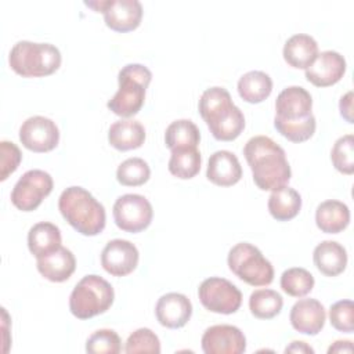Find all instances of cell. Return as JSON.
<instances>
[{
    "label": "cell",
    "instance_id": "1",
    "mask_svg": "<svg viewBox=\"0 0 354 354\" xmlns=\"http://www.w3.org/2000/svg\"><path fill=\"white\" fill-rule=\"evenodd\" d=\"M243 155L250 166L254 184L263 191H275L285 187L292 170L286 153L272 138L254 136L243 147Z\"/></svg>",
    "mask_w": 354,
    "mask_h": 354
},
{
    "label": "cell",
    "instance_id": "2",
    "mask_svg": "<svg viewBox=\"0 0 354 354\" xmlns=\"http://www.w3.org/2000/svg\"><path fill=\"white\" fill-rule=\"evenodd\" d=\"M58 209L62 217L82 235L94 236L105 228V207L82 187L73 185L64 189L58 199Z\"/></svg>",
    "mask_w": 354,
    "mask_h": 354
},
{
    "label": "cell",
    "instance_id": "3",
    "mask_svg": "<svg viewBox=\"0 0 354 354\" xmlns=\"http://www.w3.org/2000/svg\"><path fill=\"white\" fill-rule=\"evenodd\" d=\"M11 69L22 77H43L61 66V53L50 43L17 41L8 55Z\"/></svg>",
    "mask_w": 354,
    "mask_h": 354
},
{
    "label": "cell",
    "instance_id": "4",
    "mask_svg": "<svg viewBox=\"0 0 354 354\" xmlns=\"http://www.w3.org/2000/svg\"><path fill=\"white\" fill-rule=\"evenodd\" d=\"M152 73L142 64H127L118 75L119 90L108 101L106 106L115 115L130 118L140 112L145 101V93Z\"/></svg>",
    "mask_w": 354,
    "mask_h": 354
},
{
    "label": "cell",
    "instance_id": "5",
    "mask_svg": "<svg viewBox=\"0 0 354 354\" xmlns=\"http://www.w3.org/2000/svg\"><path fill=\"white\" fill-rule=\"evenodd\" d=\"M112 285L95 274L83 277L69 296V310L79 319H88L108 311L113 303Z\"/></svg>",
    "mask_w": 354,
    "mask_h": 354
},
{
    "label": "cell",
    "instance_id": "6",
    "mask_svg": "<svg viewBox=\"0 0 354 354\" xmlns=\"http://www.w3.org/2000/svg\"><path fill=\"white\" fill-rule=\"evenodd\" d=\"M230 270L243 282L252 286H266L274 279V267L259 248L248 242H239L228 252Z\"/></svg>",
    "mask_w": 354,
    "mask_h": 354
},
{
    "label": "cell",
    "instance_id": "7",
    "mask_svg": "<svg viewBox=\"0 0 354 354\" xmlns=\"http://www.w3.org/2000/svg\"><path fill=\"white\" fill-rule=\"evenodd\" d=\"M53 177L40 169L25 171L11 191L12 205L22 212H32L40 206L43 199L53 191Z\"/></svg>",
    "mask_w": 354,
    "mask_h": 354
},
{
    "label": "cell",
    "instance_id": "8",
    "mask_svg": "<svg viewBox=\"0 0 354 354\" xmlns=\"http://www.w3.org/2000/svg\"><path fill=\"white\" fill-rule=\"evenodd\" d=\"M198 296L206 310L217 314H232L242 304L241 290L220 277L206 278L198 288Z\"/></svg>",
    "mask_w": 354,
    "mask_h": 354
},
{
    "label": "cell",
    "instance_id": "9",
    "mask_svg": "<svg viewBox=\"0 0 354 354\" xmlns=\"http://www.w3.org/2000/svg\"><path fill=\"white\" fill-rule=\"evenodd\" d=\"M115 224L126 232H140L149 227L153 210L149 201L140 194H124L113 203Z\"/></svg>",
    "mask_w": 354,
    "mask_h": 354
},
{
    "label": "cell",
    "instance_id": "10",
    "mask_svg": "<svg viewBox=\"0 0 354 354\" xmlns=\"http://www.w3.org/2000/svg\"><path fill=\"white\" fill-rule=\"evenodd\" d=\"M84 4L102 12L105 25L119 33L134 30L142 18V6L138 0H98Z\"/></svg>",
    "mask_w": 354,
    "mask_h": 354
},
{
    "label": "cell",
    "instance_id": "11",
    "mask_svg": "<svg viewBox=\"0 0 354 354\" xmlns=\"http://www.w3.org/2000/svg\"><path fill=\"white\" fill-rule=\"evenodd\" d=\"M19 141L33 152L53 151L59 142V130L50 118L30 116L19 127Z\"/></svg>",
    "mask_w": 354,
    "mask_h": 354
},
{
    "label": "cell",
    "instance_id": "12",
    "mask_svg": "<svg viewBox=\"0 0 354 354\" xmlns=\"http://www.w3.org/2000/svg\"><path fill=\"white\" fill-rule=\"evenodd\" d=\"M202 350L206 354H242L246 350L243 332L234 325H213L202 335Z\"/></svg>",
    "mask_w": 354,
    "mask_h": 354
},
{
    "label": "cell",
    "instance_id": "13",
    "mask_svg": "<svg viewBox=\"0 0 354 354\" xmlns=\"http://www.w3.org/2000/svg\"><path fill=\"white\" fill-rule=\"evenodd\" d=\"M138 249L126 239H112L101 252V266L113 277H126L133 272L138 264Z\"/></svg>",
    "mask_w": 354,
    "mask_h": 354
},
{
    "label": "cell",
    "instance_id": "14",
    "mask_svg": "<svg viewBox=\"0 0 354 354\" xmlns=\"http://www.w3.org/2000/svg\"><path fill=\"white\" fill-rule=\"evenodd\" d=\"M346 72V59L337 51L318 53L313 64L306 68V79L317 87H328L337 83Z\"/></svg>",
    "mask_w": 354,
    "mask_h": 354
},
{
    "label": "cell",
    "instance_id": "15",
    "mask_svg": "<svg viewBox=\"0 0 354 354\" xmlns=\"http://www.w3.org/2000/svg\"><path fill=\"white\" fill-rule=\"evenodd\" d=\"M311 94L301 86L283 88L275 101V118L282 120H301L313 115Z\"/></svg>",
    "mask_w": 354,
    "mask_h": 354
},
{
    "label": "cell",
    "instance_id": "16",
    "mask_svg": "<svg viewBox=\"0 0 354 354\" xmlns=\"http://www.w3.org/2000/svg\"><path fill=\"white\" fill-rule=\"evenodd\" d=\"M155 315L162 326L170 329L183 328L192 315V304L189 299L177 292H170L159 297Z\"/></svg>",
    "mask_w": 354,
    "mask_h": 354
},
{
    "label": "cell",
    "instance_id": "17",
    "mask_svg": "<svg viewBox=\"0 0 354 354\" xmlns=\"http://www.w3.org/2000/svg\"><path fill=\"white\" fill-rule=\"evenodd\" d=\"M293 329L304 335H318L325 325L326 313L321 301L317 299L297 300L289 314Z\"/></svg>",
    "mask_w": 354,
    "mask_h": 354
},
{
    "label": "cell",
    "instance_id": "18",
    "mask_svg": "<svg viewBox=\"0 0 354 354\" xmlns=\"http://www.w3.org/2000/svg\"><path fill=\"white\" fill-rule=\"evenodd\" d=\"M206 177L218 187H231L242 177V167L235 153L221 149L210 155Z\"/></svg>",
    "mask_w": 354,
    "mask_h": 354
},
{
    "label": "cell",
    "instance_id": "19",
    "mask_svg": "<svg viewBox=\"0 0 354 354\" xmlns=\"http://www.w3.org/2000/svg\"><path fill=\"white\" fill-rule=\"evenodd\" d=\"M36 260L37 271L51 282H64L69 279L76 268V259L73 253L64 246Z\"/></svg>",
    "mask_w": 354,
    "mask_h": 354
},
{
    "label": "cell",
    "instance_id": "20",
    "mask_svg": "<svg viewBox=\"0 0 354 354\" xmlns=\"http://www.w3.org/2000/svg\"><path fill=\"white\" fill-rule=\"evenodd\" d=\"M282 54L286 64L292 68L306 69L318 55V43L310 35L297 33L285 41Z\"/></svg>",
    "mask_w": 354,
    "mask_h": 354
},
{
    "label": "cell",
    "instance_id": "21",
    "mask_svg": "<svg viewBox=\"0 0 354 354\" xmlns=\"http://www.w3.org/2000/svg\"><path fill=\"white\" fill-rule=\"evenodd\" d=\"M315 267L326 277L342 274L347 266V252L336 241H322L313 252Z\"/></svg>",
    "mask_w": 354,
    "mask_h": 354
},
{
    "label": "cell",
    "instance_id": "22",
    "mask_svg": "<svg viewBox=\"0 0 354 354\" xmlns=\"http://www.w3.org/2000/svg\"><path fill=\"white\" fill-rule=\"evenodd\" d=\"M108 141L118 151L137 149L145 141V129L138 120L120 119L111 124Z\"/></svg>",
    "mask_w": 354,
    "mask_h": 354
},
{
    "label": "cell",
    "instance_id": "23",
    "mask_svg": "<svg viewBox=\"0 0 354 354\" xmlns=\"http://www.w3.org/2000/svg\"><path fill=\"white\" fill-rule=\"evenodd\" d=\"M61 242L62 238L59 228L48 221L36 223L28 232V248L36 259L55 252L62 246Z\"/></svg>",
    "mask_w": 354,
    "mask_h": 354
},
{
    "label": "cell",
    "instance_id": "24",
    "mask_svg": "<svg viewBox=\"0 0 354 354\" xmlns=\"http://www.w3.org/2000/svg\"><path fill=\"white\" fill-rule=\"evenodd\" d=\"M317 227L326 234H339L350 223L348 206L336 199L321 202L315 210Z\"/></svg>",
    "mask_w": 354,
    "mask_h": 354
},
{
    "label": "cell",
    "instance_id": "25",
    "mask_svg": "<svg viewBox=\"0 0 354 354\" xmlns=\"http://www.w3.org/2000/svg\"><path fill=\"white\" fill-rule=\"evenodd\" d=\"M268 212L278 221L295 218L301 209L300 194L290 187H281L271 192L268 198Z\"/></svg>",
    "mask_w": 354,
    "mask_h": 354
},
{
    "label": "cell",
    "instance_id": "26",
    "mask_svg": "<svg viewBox=\"0 0 354 354\" xmlns=\"http://www.w3.org/2000/svg\"><path fill=\"white\" fill-rule=\"evenodd\" d=\"M272 91V80L263 71H250L238 80V94L249 104L263 102Z\"/></svg>",
    "mask_w": 354,
    "mask_h": 354
},
{
    "label": "cell",
    "instance_id": "27",
    "mask_svg": "<svg viewBox=\"0 0 354 354\" xmlns=\"http://www.w3.org/2000/svg\"><path fill=\"white\" fill-rule=\"evenodd\" d=\"M201 141L198 126L189 119H178L171 122L165 131V144L173 149L196 148Z\"/></svg>",
    "mask_w": 354,
    "mask_h": 354
},
{
    "label": "cell",
    "instance_id": "28",
    "mask_svg": "<svg viewBox=\"0 0 354 354\" xmlns=\"http://www.w3.org/2000/svg\"><path fill=\"white\" fill-rule=\"evenodd\" d=\"M212 136L218 141H232L239 137L245 129V116L242 111L234 104L230 109L207 123Z\"/></svg>",
    "mask_w": 354,
    "mask_h": 354
},
{
    "label": "cell",
    "instance_id": "29",
    "mask_svg": "<svg viewBox=\"0 0 354 354\" xmlns=\"http://www.w3.org/2000/svg\"><path fill=\"white\" fill-rule=\"evenodd\" d=\"M234 105L231 94L224 87H210L206 88L199 100V113L202 119L207 123L213 122L216 118H218L221 113H224L227 109H230Z\"/></svg>",
    "mask_w": 354,
    "mask_h": 354
},
{
    "label": "cell",
    "instance_id": "30",
    "mask_svg": "<svg viewBox=\"0 0 354 354\" xmlns=\"http://www.w3.org/2000/svg\"><path fill=\"white\" fill-rule=\"evenodd\" d=\"M201 152L198 148L173 149L169 159V171L181 180L195 177L201 170Z\"/></svg>",
    "mask_w": 354,
    "mask_h": 354
},
{
    "label": "cell",
    "instance_id": "31",
    "mask_svg": "<svg viewBox=\"0 0 354 354\" xmlns=\"http://www.w3.org/2000/svg\"><path fill=\"white\" fill-rule=\"evenodd\" d=\"M283 299L272 289H257L250 293L249 308L259 319H271L282 310Z\"/></svg>",
    "mask_w": 354,
    "mask_h": 354
},
{
    "label": "cell",
    "instance_id": "32",
    "mask_svg": "<svg viewBox=\"0 0 354 354\" xmlns=\"http://www.w3.org/2000/svg\"><path fill=\"white\" fill-rule=\"evenodd\" d=\"M314 277L310 271L301 267H292L282 272L281 288L285 293L293 297H303L314 288Z\"/></svg>",
    "mask_w": 354,
    "mask_h": 354
},
{
    "label": "cell",
    "instance_id": "33",
    "mask_svg": "<svg viewBox=\"0 0 354 354\" xmlns=\"http://www.w3.org/2000/svg\"><path fill=\"white\" fill-rule=\"evenodd\" d=\"M151 169L141 158H129L123 160L116 170V180L126 187H138L149 180Z\"/></svg>",
    "mask_w": 354,
    "mask_h": 354
},
{
    "label": "cell",
    "instance_id": "34",
    "mask_svg": "<svg viewBox=\"0 0 354 354\" xmlns=\"http://www.w3.org/2000/svg\"><path fill=\"white\" fill-rule=\"evenodd\" d=\"M274 126L281 136L292 142H303L313 137L315 133L317 122L314 115H310L301 120H282L274 118Z\"/></svg>",
    "mask_w": 354,
    "mask_h": 354
},
{
    "label": "cell",
    "instance_id": "35",
    "mask_svg": "<svg viewBox=\"0 0 354 354\" xmlns=\"http://www.w3.org/2000/svg\"><path fill=\"white\" fill-rule=\"evenodd\" d=\"M330 159L336 170L343 174L354 173V137L346 134L337 138L330 151Z\"/></svg>",
    "mask_w": 354,
    "mask_h": 354
},
{
    "label": "cell",
    "instance_id": "36",
    "mask_svg": "<svg viewBox=\"0 0 354 354\" xmlns=\"http://www.w3.org/2000/svg\"><path fill=\"white\" fill-rule=\"evenodd\" d=\"M120 350V337L112 329H98L86 342V351L90 354H118Z\"/></svg>",
    "mask_w": 354,
    "mask_h": 354
},
{
    "label": "cell",
    "instance_id": "37",
    "mask_svg": "<svg viewBox=\"0 0 354 354\" xmlns=\"http://www.w3.org/2000/svg\"><path fill=\"white\" fill-rule=\"evenodd\" d=\"M124 353H160L159 337L149 328H140L134 330L126 340Z\"/></svg>",
    "mask_w": 354,
    "mask_h": 354
},
{
    "label": "cell",
    "instance_id": "38",
    "mask_svg": "<svg viewBox=\"0 0 354 354\" xmlns=\"http://www.w3.org/2000/svg\"><path fill=\"white\" fill-rule=\"evenodd\" d=\"M354 306L351 300H339L329 308V321L336 330L351 333L354 329Z\"/></svg>",
    "mask_w": 354,
    "mask_h": 354
},
{
    "label": "cell",
    "instance_id": "39",
    "mask_svg": "<svg viewBox=\"0 0 354 354\" xmlns=\"http://www.w3.org/2000/svg\"><path fill=\"white\" fill-rule=\"evenodd\" d=\"M22 159V153L19 148L11 141H1L0 142V180L4 181L7 177L14 173Z\"/></svg>",
    "mask_w": 354,
    "mask_h": 354
},
{
    "label": "cell",
    "instance_id": "40",
    "mask_svg": "<svg viewBox=\"0 0 354 354\" xmlns=\"http://www.w3.org/2000/svg\"><path fill=\"white\" fill-rule=\"evenodd\" d=\"M339 109H340V115L348 122L353 123V91H347L339 102Z\"/></svg>",
    "mask_w": 354,
    "mask_h": 354
},
{
    "label": "cell",
    "instance_id": "41",
    "mask_svg": "<svg viewBox=\"0 0 354 354\" xmlns=\"http://www.w3.org/2000/svg\"><path fill=\"white\" fill-rule=\"evenodd\" d=\"M285 353H299V354H307V353H310V354H313L314 353V350L307 344V343H304V342H297V340H295V342H292L286 348H285Z\"/></svg>",
    "mask_w": 354,
    "mask_h": 354
},
{
    "label": "cell",
    "instance_id": "42",
    "mask_svg": "<svg viewBox=\"0 0 354 354\" xmlns=\"http://www.w3.org/2000/svg\"><path fill=\"white\" fill-rule=\"evenodd\" d=\"M353 351V344L350 340H336L329 348L328 353H351Z\"/></svg>",
    "mask_w": 354,
    "mask_h": 354
}]
</instances>
